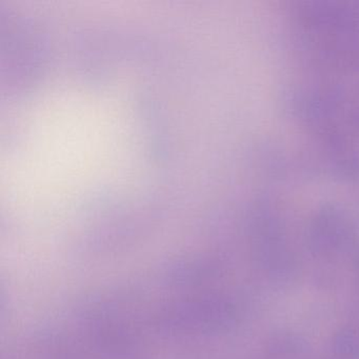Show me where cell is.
<instances>
[{
	"label": "cell",
	"instance_id": "obj_1",
	"mask_svg": "<svg viewBox=\"0 0 359 359\" xmlns=\"http://www.w3.org/2000/svg\"><path fill=\"white\" fill-rule=\"evenodd\" d=\"M334 352L342 359H359V327L346 325L336 332L332 341Z\"/></svg>",
	"mask_w": 359,
	"mask_h": 359
}]
</instances>
